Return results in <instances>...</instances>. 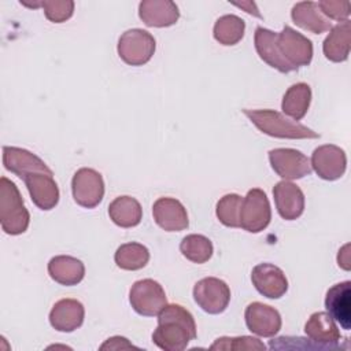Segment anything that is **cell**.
I'll return each mask as SVG.
<instances>
[{
	"label": "cell",
	"mask_w": 351,
	"mask_h": 351,
	"mask_svg": "<svg viewBox=\"0 0 351 351\" xmlns=\"http://www.w3.org/2000/svg\"><path fill=\"white\" fill-rule=\"evenodd\" d=\"M196 339L193 315L181 304H166L158 314L152 341L165 351H182Z\"/></svg>",
	"instance_id": "obj_1"
},
{
	"label": "cell",
	"mask_w": 351,
	"mask_h": 351,
	"mask_svg": "<svg viewBox=\"0 0 351 351\" xmlns=\"http://www.w3.org/2000/svg\"><path fill=\"white\" fill-rule=\"evenodd\" d=\"M244 115L256 126L262 133L276 138H319V134L313 129L288 119L278 111L274 110H243Z\"/></svg>",
	"instance_id": "obj_2"
},
{
	"label": "cell",
	"mask_w": 351,
	"mask_h": 351,
	"mask_svg": "<svg viewBox=\"0 0 351 351\" xmlns=\"http://www.w3.org/2000/svg\"><path fill=\"white\" fill-rule=\"evenodd\" d=\"M30 214L25 207L18 186L7 177L0 178V225L4 233L11 236L27 230Z\"/></svg>",
	"instance_id": "obj_3"
},
{
	"label": "cell",
	"mask_w": 351,
	"mask_h": 351,
	"mask_svg": "<svg viewBox=\"0 0 351 351\" xmlns=\"http://www.w3.org/2000/svg\"><path fill=\"white\" fill-rule=\"evenodd\" d=\"M156 41L154 36L143 29H129L118 40V55L129 66H143L148 63L155 52Z\"/></svg>",
	"instance_id": "obj_4"
},
{
	"label": "cell",
	"mask_w": 351,
	"mask_h": 351,
	"mask_svg": "<svg viewBox=\"0 0 351 351\" xmlns=\"http://www.w3.org/2000/svg\"><path fill=\"white\" fill-rule=\"evenodd\" d=\"M276 45L281 58L293 71L308 66L313 59V43L291 26H284L280 33H276Z\"/></svg>",
	"instance_id": "obj_5"
},
{
	"label": "cell",
	"mask_w": 351,
	"mask_h": 351,
	"mask_svg": "<svg viewBox=\"0 0 351 351\" xmlns=\"http://www.w3.org/2000/svg\"><path fill=\"white\" fill-rule=\"evenodd\" d=\"M129 302L137 314L143 317H155L167 304V298L158 281L143 278L132 285L129 291Z\"/></svg>",
	"instance_id": "obj_6"
},
{
	"label": "cell",
	"mask_w": 351,
	"mask_h": 351,
	"mask_svg": "<svg viewBox=\"0 0 351 351\" xmlns=\"http://www.w3.org/2000/svg\"><path fill=\"white\" fill-rule=\"evenodd\" d=\"M271 219V208L266 193L252 188L243 197L240 208V228L250 233H259L267 228Z\"/></svg>",
	"instance_id": "obj_7"
},
{
	"label": "cell",
	"mask_w": 351,
	"mask_h": 351,
	"mask_svg": "<svg viewBox=\"0 0 351 351\" xmlns=\"http://www.w3.org/2000/svg\"><path fill=\"white\" fill-rule=\"evenodd\" d=\"M193 299L196 304L208 314H221L230 302V289L228 284L217 277H204L193 287Z\"/></svg>",
	"instance_id": "obj_8"
},
{
	"label": "cell",
	"mask_w": 351,
	"mask_h": 351,
	"mask_svg": "<svg viewBox=\"0 0 351 351\" xmlns=\"http://www.w3.org/2000/svg\"><path fill=\"white\" fill-rule=\"evenodd\" d=\"M71 192L74 202L78 206L84 208H95L104 196V181L101 174L90 167L77 170L71 180Z\"/></svg>",
	"instance_id": "obj_9"
},
{
	"label": "cell",
	"mask_w": 351,
	"mask_h": 351,
	"mask_svg": "<svg viewBox=\"0 0 351 351\" xmlns=\"http://www.w3.org/2000/svg\"><path fill=\"white\" fill-rule=\"evenodd\" d=\"M270 166L284 180H299L311 173L310 159L293 148H274L269 151Z\"/></svg>",
	"instance_id": "obj_10"
},
{
	"label": "cell",
	"mask_w": 351,
	"mask_h": 351,
	"mask_svg": "<svg viewBox=\"0 0 351 351\" xmlns=\"http://www.w3.org/2000/svg\"><path fill=\"white\" fill-rule=\"evenodd\" d=\"M311 169L317 176L326 181L339 180L347 167V156L344 149L335 144L319 145L313 151Z\"/></svg>",
	"instance_id": "obj_11"
},
{
	"label": "cell",
	"mask_w": 351,
	"mask_h": 351,
	"mask_svg": "<svg viewBox=\"0 0 351 351\" xmlns=\"http://www.w3.org/2000/svg\"><path fill=\"white\" fill-rule=\"evenodd\" d=\"M23 182L29 191L32 202L43 211L52 210L59 202V188L53 180V173L34 171L26 174Z\"/></svg>",
	"instance_id": "obj_12"
},
{
	"label": "cell",
	"mask_w": 351,
	"mask_h": 351,
	"mask_svg": "<svg viewBox=\"0 0 351 351\" xmlns=\"http://www.w3.org/2000/svg\"><path fill=\"white\" fill-rule=\"evenodd\" d=\"M244 318L247 328L261 337H273L280 332L282 324L280 313L261 302L250 303L245 307Z\"/></svg>",
	"instance_id": "obj_13"
},
{
	"label": "cell",
	"mask_w": 351,
	"mask_h": 351,
	"mask_svg": "<svg viewBox=\"0 0 351 351\" xmlns=\"http://www.w3.org/2000/svg\"><path fill=\"white\" fill-rule=\"evenodd\" d=\"M255 289L269 299H280L288 291V280L284 271L271 263H259L251 271Z\"/></svg>",
	"instance_id": "obj_14"
},
{
	"label": "cell",
	"mask_w": 351,
	"mask_h": 351,
	"mask_svg": "<svg viewBox=\"0 0 351 351\" xmlns=\"http://www.w3.org/2000/svg\"><path fill=\"white\" fill-rule=\"evenodd\" d=\"M304 333L322 350L339 348L341 335L335 319L325 311H317L310 315L304 325Z\"/></svg>",
	"instance_id": "obj_15"
},
{
	"label": "cell",
	"mask_w": 351,
	"mask_h": 351,
	"mask_svg": "<svg viewBox=\"0 0 351 351\" xmlns=\"http://www.w3.org/2000/svg\"><path fill=\"white\" fill-rule=\"evenodd\" d=\"M152 215L156 225L166 232H181L189 225L186 208L174 197H159L152 206Z\"/></svg>",
	"instance_id": "obj_16"
},
{
	"label": "cell",
	"mask_w": 351,
	"mask_h": 351,
	"mask_svg": "<svg viewBox=\"0 0 351 351\" xmlns=\"http://www.w3.org/2000/svg\"><path fill=\"white\" fill-rule=\"evenodd\" d=\"M273 197L280 217L285 221L298 219L304 211V195L291 181H280L273 188Z\"/></svg>",
	"instance_id": "obj_17"
},
{
	"label": "cell",
	"mask_w": 351,
	"mask_h": 351,
	"mask_svg": "<svg viewBox=\"0 0 351 351\" xmlns=\"http://www.w3.org/2000/svg\"><path fill=\"white\" fill-rule=\"evenodd\" d=\"M3 165L5 170L11 171L21 180L26 174L34 173V171L52 173V170L45 165V162L41 158L19 147H10V145L3 147Z\"/></svg>",
	"instance_id": "obj_18"
},
{
	"label": "cell",
	"mask_w": 351,
	"mask_h": 351,
	"mask_svg": "<svg viewBox=\"0 0 351 351\" xmlns=\"http://www.w3.org/2000/svg\"><path fill=\"white\" fill-rule=\"evenodd\" d=\"M84 317L85 308L82 303L77 299L66 298L53 304L49 313V324L58 332L70 333L82 325Z\"/></svg>",
	"instance_id": "obj_19"
},
{
	"label": "cell",
	"mask_w": 351,
	"mask_h": 351,
	"mask_svg": "<svg viewBox=\"0 0 351 351\" xmlns=\"http://www.w3.org/2000/svg\"><path fill=\"white\" fill-rule=\"evenodd\" d=\"M328 314L346 330L351 329V282L343 281L330 287L325 296Z\"/></svg>",
	"instance_id": "obj_20"
},
{
	"label": "cell",
	"mask_w": 351,
	"mask_h": 351,
	"mask_svg": "<svg viewBox=\"0 0 351 351\" xmlns=\"http://www.w3.org/2000/svg\"><path fill=\"white\" fill-rule=\"evenodd\" d=\"M138 16L149 27H169L178 21L180 11L170 0H144L138 4Z\"/></svg>",
	"instance_id": "obj_21"
},
{
	"label": "cell",
	"mask_w": 351,
	"mask_h": 351,
	"mask_svg": "<svg viewBox=\"0 0 351 351\" xmlns=\"http://www.w3.org/2000/svg\"><path fill=\"white\" fill-rule=\"evenodd\" d=\"M48 274L55 282L71 287L82 281L85 276V266L74 256L58 255L51 258L48 262Z\"/></svg>",
	"instance_id": "obj_22"
},
{
	"label": "cell",
	"mask_w": 351,
	"mask_h": 351,
	"mask_svg": "<svg viewBox=\"0 0 351 351\" xmlns=\"http://www.w3.org/2000/svg\"><path fill=\"white\" fill-rule=\"evenodd\" d=\"M291 18L296 26L314 34H321L332 29L330 21L322 15L317 3L314 1L296 3L292 7Z\"/></svg>",
	"instance_id": "obj_23"
},
{
	"label": "cell",
	"mask_w": 351,
	"mask_h": 351,
	"mask_svg": "<svg viewBox=\"0 0 351 351\" xmlns=\"http://www.w3.org/2000/svg\"><path fill=\"white\" fill-rule=\"evenodd\" d=\"M255 49L259 58L266 62L270 67L278 70L280 73H291L293 71L292 67L281 58L276 45V32H271L266 27L258 26L255 29L254 36Z\"/></svg>",
	"instance_id": "obj_24"
},
{
	"label": "cell",
	"mask_w": 351,
	"mask_h": 351,
	"mask_svg": "<svg viewBox=\"0 0 351 351\" xmlns=\"http://www.w3.org/2000/svg\"><path fill=\"white\" fill-rule=\"evenodd\" d=\"M350 21H343L330 29V33L324 41L322 51L328 60L340 63L348 59L350 55Z\"/></svg>",
	"instance_id": "obj_25"
},
{
	"label": "cell",
	"mask_w": 351,
	"mask_h": 351,
	"mask_svg": "<svg viewBox=\"0 0 351 351\" xmlns=\"http://www.w3.org/2000/svg\"><path fill=\"white\" fill-rule=\"evenodd\" d=\"M111 221L119 228H133L141 222L143 208L132 196H118L108 206Z\"/></svg>",
	"instance_id": "obj_26"
},
{
	"label": "cell",
	"mask_w": 351,
	"mask_h": 351,
	"mask_svg": "<svg viewBox=\"0 0 351 351\" xmlns=\"http://www.w3.org/2000/svg\"><path fill=\"white\" fill-rule=\"evenodd\" d=\"M311 103V88L304 82L291 85L281 103V110L293 121H300L308 111Z\"/></svg>",
	"instance_id": "obj_27"
},
{
	"label": "cell",
	"mask_w": 351,
	"mask_h": 351,
	"mask_svg": "<svg viewBox=\"0 0 351 351\" xmlns=\"http://www.w3.org/2000/svg\"><path fill=\"white\" fill-rule=\"evenodd\" d=\"M114 261L123 270H140L148 263L149 251L140 243H125L115 251Z\"/></svg>",
	"instance_id": "obj_28"
},
{
	"label": "cell",
	"mask_w": 351,
	"mask_h": 351,
	"mask_svg": "<svg viewBox=\"0 0 351 351\" xmlns=\"http://www.w3.org/2000/svg\"><path fill=\"white\" fill-rule=\"evenodd\" d=\"M245 22L237 15H223L217 19L213 34L214 38L222 45H234L244 37Z\"/></svg>",
	"instance_id": "obj_29"
},
{
	"label": "cell",
	"mask_w": 351,
	"mask_h": 351,
	"mask_svg": "<svg viewBox=\"0 0 351 351\" xmlns=\"http://www.w3.org/2000/svg\"><path fill=\"white\" fill-rule=\"evenodd\" d=\"M180 251L188 261L200 265L207 262L213 256L214 248L208 237L192 233L182 239L180 244Z\"/></svg>",
	"instance_id": "obj_30"
},
{
	"label": "cell",
	"mask_w": 351,
	"mask_h": 351,
	"mask_svg": "<svg viewBox=\"0 0 351 351\" xmlns=\"http://www.w3.org/2000/svg\"><path fill=\"white\" fill-rule=\"evenodd\" d=\"M243 197L237 193L222 196L215 207V214L219 222L228 228H240V208Z\"/></svg>",
	"instance_id": "obj_31"
},
{
	"label": "cell",
	"mask_w": 351,
	"mask_h": 351,
	"mask_svg": "<svg viewBox=\"0 0 351 351\" xmlns=\"http://www.w3.org/2000/svg\"><path fill=\"white\" fill-rule=\"evenodd\" d=\"M211 350L223 351H261L266 350V346L256 337L252 336H237V337H218L211 346Z\"/></svg>",
	"instance_id": "obj_32"
},
{
	"label": "cell",
	"mask_w": 351,
	"mask_h": 351,
	"mask_svg": "<svg viewBox=\"0 0 351 351\" xmlns=\"http://www.w3.org/2000/svg\"><path fill=\"white\" fill-rule=\"evenodd\" d=\"M41 7L47 19L53 23L66 22L74 12V1L71 0H41Z\"/></svg>",
	"instance_id": "obj_33"
},
{
	"label": "cell",
	"mask_w": 351,
	"mask_h": 351,
	"mask_svg": "<svg viewBox=\"0 0 351 351\" xmlns=\"http://www.w3.org/2000/svg\"><path fill=\"white\" fill-rule=\"evenodd\" d=\"M319 11L325 18L335 21H347L351 12L350 1H339V0H322L317 3Z\"/></svg>",
	"instance_id": "obj_34"
},
{
	"label": "cell",
	"mask_w": 351,
	"mask_h": 351,
	"mask_svg": "<svg viewBox=\"0 0 351 351\" xmlns=\"http://www.w3.org/2000/svg\"><path fill=\"white\" fill-rule=\"evenodd\" d=\"M128 348H137V347L133 346L126 337H122V336L110 337L100 346V350H128Z\"/></svg>",
	"instance_id": "obj_35"
},
{
	"label": "cell",
	"mask_w": 351,
	"mask_h": 351,
	"mask_svg": "<svg viewBox=\"0 0 351 351\" xmlns=\"http://www.w3.org/2000/svg\"><path fill=\"white\" fill-rule=\"evenodd\" d=\"M337 263H339V266L341 269L350 270V244L343 245V248L339 251Z\"/></svg>",
	"instance_id": "obj_36"
},
{
	"label": "cell",
	"mask_w": 351,
	"mask_h": 351,
	"mask_svg": "<svg viewBox=\"0 0 351 351\" xmlns=\"http://www.w3.org/2000/svg\"><path fill=\"white\" fill-rule=\"evenodd\" d=\"M233 5H236V7H239V8H243V10H244L247 14H250V15H254V16H256V18H262V15H261V12H259V10L256 8V5H255L254 1L233 3Z\"/></svg>",
	"instance_id": "obj_37"
}]
</instances>
